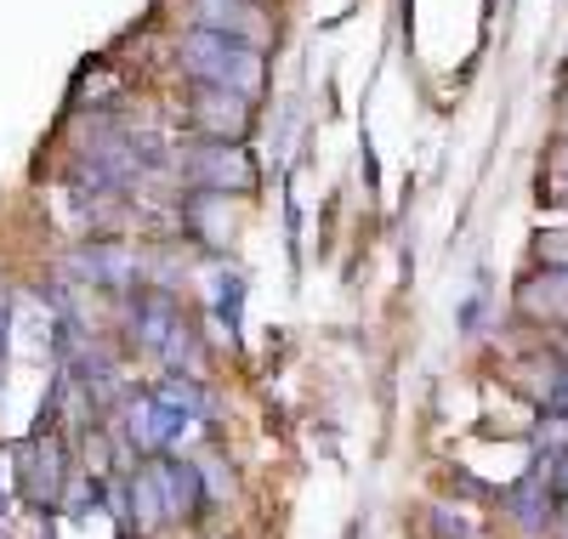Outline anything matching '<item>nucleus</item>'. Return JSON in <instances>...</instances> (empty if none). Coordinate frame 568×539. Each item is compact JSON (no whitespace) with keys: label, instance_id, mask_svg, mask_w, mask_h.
Instances as JSON below:
<instances>
[{"label":"nucleus","instance_id":"nucleus-1","mask_svg":"<svg viewBox=\"0 0 568 539\" xmlns=\"http://www.w3.org/2000/svg\"><path fill=\"white\" fill-rule=\"evenodd\" d=\"M176 74L187 85H227V91H245V96H267V52L251 40H233L216 29H194L187 23L176 34Z\"/></svg>","mask_w":568,"mask_h":539},{"label":"nucleus","instance_id":"nucleus-2","mask_svg":"<svg viewBox=\"0 0 568 539\" xmlns=\"http://www.w3.org/2000/svg\"><path fill=\"white\" fill-rule=\"evenodd\" d=\"M171 171L182 187H211V193H256V160L245 142H211V136H187L176 142Z\"/></svg>","mask_w":568,"mask_h":539},{"label":"nucleus","instance_id":"nucleus-11","mask_svg":"<svg viewBox=\"0 0 568 539\" xmlns=\"http://www.w3.org/2000/svg\"><path fill=\"white\" fill-rule=\"evenodd\" d=\"M216 324L227 329V340H240V324H245V278L240 273H216Z\"/></svg>","mask_w":568,"mask_h":539},{"label":"nucleus","instance_id":"nucleus-12","mask_svg":"<svg viewBox=\"0 0 568 539\" xmlns=\"http://www.w3.org/2000/svg\"><path fill=\"white\" fill-rule=\"evenodd\" d=\"M200 471H205V495L211 506H233V471L222 455H200Z\"/></svg>","mask_w":568,"mask_h":539},{"label":"nucleus","instance_id":"nucleus-14","mask_svg":"<svg viewBox=\"0 0 568 539\" xmlns=\"http://www.w3.org/2000/svg\"><path fill=\"white\" fill-rule=\"evenodd\" d=\"M426 517H433V528H438L444 539H471V522H466V517H455L449 506H433Z\"/></svg>","mask_w":568,"mask_h":539},{"label":"nucleus","instance_id":"nucleus-13","mask_svg":"<svg viewBox=\"0 0 568 539\" xmlns=\"http://www.w3.org/2000/svg\"><path fill=\"white\" fill-rule=\"evenodd\" d=\"M535 262L540 267H568V227H546L535 238Z\"/></svg>","mask_w":568,"mask_h":539},{"label":"nucleus","instance_id":"nucleus-3","mask_svg":"<svg viewBox=\"0 0 568 539\" xmlns=\"http://www.w3.org/2000/svg\"><path fill=\"white\" fill-rule=\"evenodd\" d=\"M262 120V103L227 85H187L182 91V125L187 136H211V142H251Z\"/></svg>","mask_w":568,"mask_h":539},{"label":"nucleus","instance_id":"nucleus-17","mask_svg":"<svg viewBox=\"0 0 568 539\" xmlns=\"http://www.w3.org/2000/svg\"><path fill=\"white\" fill-rule=\"evenodd\" d=\"M546 171L551 176H568V136H557L551 149H546Z\"/></svg>","mask_w":568,"mask_h":539},{"label":"nucleus","instance_id":"nucleus-5","mask_svg":"<svg viewBox=\"0 0 568 539\" xmlns=\"http://www.w3.org/2000/svg\"><path fill=\"white\" fill-rule=\"evenodd\" d=\"M63 273L74 284H91V289H131V284H142V262L131 256V244L114 238V233H98L91 244L69 251Z\"/></svg>","mask_w":568,"mask_h":539},{"label":"nucleus","instance_id":"nucleus-9","mask_svg":"<svg viewBox=\"0 0 568 539\" xmlns=\"http://www.w3.org/2000/svg\"><path fill=\"white\" fill-rule=\"evenodd\" d=\"M517 318L529 324H568V267H535L517 278Z\"/></svg>","mask_w":568,"mask_h":539},{"label":"nucleus","instance_id":"nucleus-8","mask_svg":"<svg viewBox=\"0 0 568 539\" xmlns=\"http://www.w3.org/2000/svg\"><path fill=\"white\" fill-rule=\"evenodd\" d=\"M500 511L524 528V533H551V522H557V495H551V482H546V471L540 466H529L524 477H517L506 495H500Z\"/></svg>","mask_w":568,"mask_h":539},{"label":"nucleus","instance_id":"nucleus-16","mask_svg":"<svg viewBox=\"0 0 568 539\" xmlns=\"http://www.w3.org/2000/svg\"><path fill=\"white\" fill-rule=\"evenodd\" d=\"M546 482H551V495H557V500H568V455H557V460L546 466Z\"/></svg>","mask_w":568,"mask_h":539},{"label":"nucleus","instance_id":"nucleus-7","mask_svg":"<svg viewBox=\"0 0 568 539\" xmlns=\"http://www.w3.org/2000/svg\"><path fill=\"white\" fill-rule=\"evenodd\" d=\"M187 23L194 29H216L233 40H251V45H273V18L262 12V0H187Z\"/></svg>","mask_w":568,"mask_h":539},{"label":"nucleus","instance_id":"nucleus-10","mask_svg":"<svg viewBox=\"0 0 568 539\" xmlns=\"http://www.w3.org/2000/svg\"><path fill=\"white\" fill-rule=\"evenodd\" d=\"M154 391H160L171 409H182L187 420H211V415H216V398H211V386H205L200 375H176V369H165V380H160Z\"/></svg>","mask_w":568,"mask_h":539},{"label":"nucleus","instance_id":"nucleus-18","mask_svg":"<svg viewBox=\"0 0 568 539\" xmlns=\"http://www.w3.org/2000/svg\"><path fill=\"white\" fill-rule=\"evenodd\" d=\"M557 114H562V136H568V96H562V109H557Z\"/></svg>","mask_w":568,"mask_h":539},{"label":"nucleus","instance_id":"nucleus-19","mask_svg":"<svg viewBox=\"0 0 568 539\" xmlns=\"http://www.w3.org/2000/svg\"><path fill=\"white\" fill-rule=\"evenodd\" d=\"M557 533H562V539H568V522H562V528H557Z\"/></svg>","mask_w":568,"mask_h":539},{"label":"nucleus","instance_id":"nucleus-4","mask_svg":"<svg viewBox=\"0 0 568 539\" xmlns=\"http://www.w3.org/2000/svg\"><path fill=\"white\" fill-rule=\"evenodd\" d=\"M63 471H69V460H63V437L58 431H29L23 437V449H18V488H23V500L40 511V517H52L58 511V500H63Z\"/></svg>","mask_w":568,"mask_h":539},{"label":"nucleus","instance_id":"nucleus-6","mask_svg":"<svg viewBox=\"0 0 568 539\" xmlns=\"http://www.w3.org/2000/svg\"><path fill=\"white\" fill-rule=\"evenodd\" d=\"M149 477H154V488H160V500H165V517H171V522H194V517L211 506L200 460H182V455L160 449V455H149Z\"/></svg>","mask_w":568,"mask_h":539},{"label":"nucleus","instance_id":"nucleus-15","mask_svg":"<svg viewBox=\"0 0 568 539\" xmlns=\"http://www.w3.org/2000/svg\"><path fill=\"white\" fill-rule=\"evenodd\" d=\"M7 335H12V296H7V273H0V364H7Z\"/></svg>","mask_w":568,"mask_h":539}]
</instances>
